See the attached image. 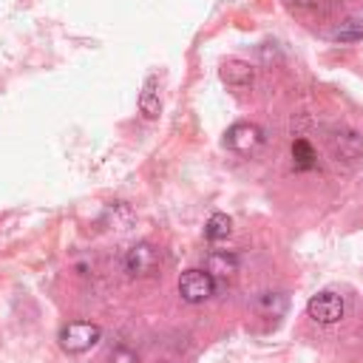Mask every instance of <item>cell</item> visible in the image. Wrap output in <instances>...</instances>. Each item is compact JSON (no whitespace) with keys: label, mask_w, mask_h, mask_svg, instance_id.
Returning <instances> with one entry per match:
<instances>
[{"label":"cell","mask_w":363,"mask_h":363,"mask_svg":"<svg viewBox=\"0 0 363 363\" xmlns=\"http://www.w3.org/2000/svg\"><path fill=\"white\" fill-rule=\"evenodd\" d=\"M122 267H125V272H128L130 278H150V275H156V269L162 267V252H159L153 244L139 241V244H133V247L125 252Z\"/></svg>","instance_id":"2"},{"label":"cell","mask_w":363,"mask_h":363,"mask_svg":"<svg viewBox=\"0 0 363 363\" xmlns=\"http://www.w3.org/2000/svg\"><path fill=\"white\" fill-rule=\"evenodd\" d=\"M218 77H221V82H224L227 88H250L252 79H255V71H252L250 62L233 57V60H224V62H221Z\"/></svg>","instance_id":"6"},{"label":"cell","mask_w":363,"mask_h":363,"mask_svg":"<svg viewBox=\"0 0 363 363\" xmlns=\"http://www.w3.org/2000/svg\"><path fill=\"white\" fill-rule=\"evenodd\" d=\"M230 233H233V221H230L227 213H213L204 224V238L207 241H224Z\"/></svg>","instance_id":"11"},{"label":"cell","mask_w":363,"mask_h":363,"mask_svg":"<svg viewBox=\"0 0 363 363\" xmlns=\"http://www.w3.org/2000/svg\"><path fill=\"white\" fill-rule=\"evenodd\" d=\"M179 295L184 303H204L216 295V278L207 269H184L179 275Z\"/></svg>","instance_id":"3"},{"label":"cell","mask_w":363,"mask_h":363,"mask_svg":"<svg viewBox=\"0 0 363 363\" xmlns=\"http://www.w3.org/2000/svg\"><path fill=\"white\" fill-rule=\"evenodd\" d=\"M255 309L264 318H281L286 312V295L284 292H261L255 301Z\"/></svg>","instance_id":"10"},{"label":"cell","mask_w":363,"mask_h":363,"mask_svg":"<svg viewBox=\"0 0 363 363\" xmlns=\"http://www.w3.org/2000/svg\"><path fill=\"white\" fill-rule=\"evenodd\" d=\"M204 269L216 278V284L218 281H227V278H233L238 272V255L230 252V250H216V252L207 255V267Z\"/></svg>","instance_id":"7"},{"label":"cell","mask_w":363,"mask_h":363,"mask_svg":"<svg viewBox=\"0 0 363 363\" xmlns=\"http://www.w3.org/2000/svg\"><path fill=\"white\" fill-rule=\"evenodd\" d=\"M335 150L337 156H343L346 162H354L363 156V136L354 133V130H343L335 136Z\"/></svg>","instance_id":"9"},{"label":"cell","mask_w":363,"mask_h":363,"mask_svg":"<svg viewBox=\"0 0 363 363\" xmlns=\"http://www.w3.org/2000/svg\"><path fill=\"white\" fill-rule=\"evenodd\" d=\"M261 145H264V130L255 122H235L224 133V147H230V150H235L241 156L258 150Z\"/></svg>","instance_id":"5"},{"label":"cell","mask_w":363,"mask_h":363,"mask_svg":"<svg viewBox=\"0 0 363 363\" xmlns=\"http://www.w3.org/2000/svg\"><path fill=\"white\" fill-rule=\"evenodd\" d=\"M306 312H309V318H312L315 323H320V326H332V323H337V320L343 318L346 303H343V298H340L337 292L323 289V292H318V295L309 298Z\"/></svg>","instance_id":"4"},{"label":"cell","mask_w":363,"mask_h":363,"mask_svg":"<svg viewBox=\"0 0 363 363\" xmlns=\"http://www.w3.org/2000/svg\"><path fill=\"white\" fill-rule=\"evenodd\" d=\"M332 37L340 40V43L363 40V20H346V23H340V26L332 31Z\"/></svg>","instance_id":"13"},{"label":"cell","mask_w":363,"mask_h":363,"mask_svg":"<svg viewBox=\"0 0 363 363\" xmlns=\"http://www.w3.org/2000/svg\"><path fill=\"white\" fill-rule=\"evenodd\" d=\"M292 159H295V167L298 170H309L315 167V150L306 139H295L292 142Z\"/></svg>","instance_id":"12"},{"label":"cell","mask_w":363,"mask_h":363,"mask_svg":"<svg viewBox=\"0 0 363 363\" xmlns=\"http://www.w3.org/2000/svg\"><path fill=\"white\" fill-rule=\"evenodd\" d=\"M102 337V329L91 320H71L60 329V346L68 352V354H82L88 352L91 346H96Z\"/></svg>","instance_id":"1"},{"label":"cell","mask_w":363,"mask_h":363,"mask_svg":"<svg viewBox=\"0 0 363 363\" xmlns=\"http://www.w3.org/2000/svg\"><path fill=\"white\" fill-rule=\"evenodd\" d=\"M139 111L145 113V119H156L162 113V96H159V82L156 77H147L139 94Z\"/></svg>","instance_id":"8"},{"label":"cell","mask_w":363,"mask_h":363,"mask_svg":"<svg viewBox=\"0 0 363 363\" xmlns=\"http://www.w3.org/2000/svg\"><path fill=\"white\" fill-rule=\"evenodd\" d=\"M111 363H139V357H136V352H130L128 346H116L113 352H111V357H108Z\"/></svg>","instance_id":"14"}]
</instances>
